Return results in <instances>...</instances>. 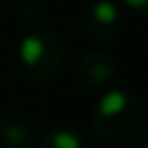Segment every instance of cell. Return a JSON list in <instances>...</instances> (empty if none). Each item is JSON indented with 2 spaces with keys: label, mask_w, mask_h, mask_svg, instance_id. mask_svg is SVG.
<instances>
[{
  "label": "cell",
  "mask_w": 148,
  "mask_h": 148,
  "mask_svg": "<svg viewBox=\"0 0 148 148\" xmlns=\"http://www.w3.org/2000/svg\"><path fill=\"white\" fill-rule=\"evenodd\" d=\"M142 120V107L133 94L109 89L92 111V131L105 144H120L133 137Z\"/></svg>",
  "instance_id": "cell-1"
},
{
  "label": "cell",
  "mask_w": 148,
  "mask_h": 148,
  "mask_svg": "<svg viewBox=\"0 0 148 148\" xmlns=\"http://www.w3.org/2000/svg\"><path fill=\"white\" fill-rule=\"evenodd\" d=\"M65 48L50 28H31L20 44V63L26 76L48 81L61 70Z\"/></svg>",
  "instance_id": "cell-2"
},
{
  "label": "cell",
  "mask_w": 148,
  "mask_h": 148,
  "mask_svg": "<svg viewBox=\"0 0 148 148\" xmlns=\"http://www.w3.org/2000/svg\"><path fill=\"white\" fill-rule=\"evenodd\" d=\"M83 26L92 39H98V42L111 39L120 28V9H118V5L111 2V0H96L85 13Z\"/></svg>",
  "instance_id": "cell-3"
},
{
  "label": "cell",
  "mask_w": 148,
  "mask_h": 148,
  "mask_svg": "<svg viewBox=\"0 0 148 148\" xmlns=\"http://www.w3.org/2000/svg\"><path fill=\"white\" fill-rule=\"evenodd\" d=\"M76 76L87 87H105L111 85L118 76V63L113 57L102 52H89L76 65Z\"/></svg>",
  "instance_id": "cell-4"
},
{
  "label": "cell",
  "mask_w": 148,
  "mask_h": 148,
  "mask_svg": "<svg viewBox=\"0 0 148 148\" xmlns=\"http://www.w3.org/2000/svg\"><path fill=\"white\" fill-rule=\"evenodd\" d=\"M35 133L22 118H7L0 122V144L5 148H31Z\"/></svg>",
  "instance_id": "cell-5"
},
{
  "label": "cell",
  "mask_w": 148,
  "mask_h": 148,
  "mask_svg": "<svg viewBox=\"0 0 148 148\" xmlns=\"http://www.w3.org/2000/svg\"><path fill=\"white\" fill-rule=\"evenodd\" d=\"M37 148H89V146L85 144L83 137H79L72 131H50L39 139Z\"/></svg>",
  "instance_id": "cell-6"
},
{
  "label": "cell",
  "mask_w": 148,
  "mask_h": 148,
  "mask_svg": "<svg viewBox=\"0 0 148 148\" xmlns=\"http://www.w3.org/2000/svg\"><path fill=\"white\" fill-rule=\"evenodd\" d=\"M124 2L131 7V9H135V11H144L146 9V0H124Z\"/></svg>",
  "instance_id": "cell-7"
},
{
  "label": "cell",
  "mask_w": 148,
  "mask_h": 148,
  "mask_svg": "<svg viewBox=\"0 0 148 148\" xmlns=\"http://www.w3.org/2000/svg\"><path fill=\"white\" fill-rule=\"evenodd\" d=\"M131 146H133V148H146V135H144V133H137V137L131 142Z\"/></svg>",
  "instance_id": "cell-8"
}]
</instances>
